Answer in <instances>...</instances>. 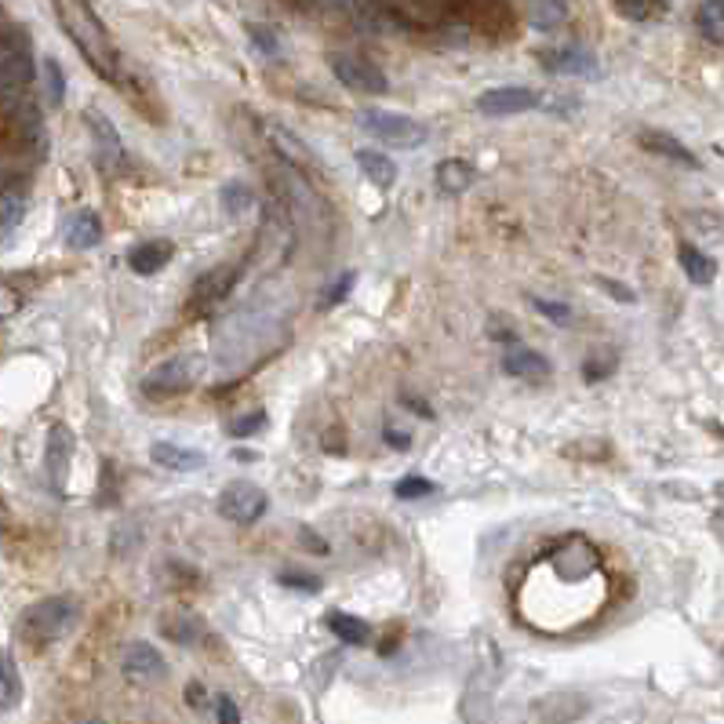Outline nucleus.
I'll list each match as a JSON object with an SVG mask.
<instances>
[{
    "mask_svg": "<svg viewBox=\"0 0 724 724\" xmlns=\"http://www.w3.org/2000/svg\"><path fill=\"white\" fill-rule=\"evenodd\" d=\"M237 277H241V266H215L208 269L205 277L197 280L194 291H189V313H205L211 307H219V302L230 296V288L237 285Z\"/></svg>",
    "mask_w": 724,
    "mask_h": 724,
    "instance_id": "obj_11",
    "label": "nucleus"
},
{
    "mask_svg": "<svg viewBox=\"0 0 724 724\" xmlns=\"http://www.w3.org/2000/svg\"><path fill=\"white\" fill-rule=\"evenodd\" d=\"M327 66H332V73L338 77V81H343L346 88H354V92H360V95H387L390 92L387 73H382L368 55L338 51L327 59Z\"/></svg>",
    "mask_w": 724,
    "mask_h": 724,
    "instance_id": "obj_6",
    "label": "nucleus"
},
{
    "mask_svg": "<svg viewBox=\"0 0 724 724\" xmlns=\"http://www.w3.org/2000/svg\"><path fill=\"white\" fill-rule=\"evenodd\" d=\"M26 215V197L22 194H0V237H8Z\"/></svg>",
    "mask_w": 724,
    "mask_h": 724,
    "instance_id": "obj_29",
    "label": "nucleus"
},
{
    "mask_svg": "<svg viewBox=\"0 0 724 724\" xmlns=\"http://www.w3.org/2000/svg\"><path fill=\"white\" fill-rule=\"evenodd\" d=\"M248 33H252V41H258V48H263L266 55L277 51V37L266 26H248Z\"/></svg>",
    "mask_w": 724,
    "mask_h": 724,
    "instance_id": "obj_37",
    "label": "nucleus"
},
{
    "mask_svg": "<svg viewBox=\"0 0 724 724\" xmlns=\"http://www.w3.org/2000/svg\"><path fill=\"white\" fill-rule=\"evenodd\" d=\"M696 26L710 44H724V0H703L696 11Z\"/></svg>",
    "mask_w": 724,
    "mask_h": 724,
    "instance_id": "obj_26",
    "label": "nucleus"
},
{
    "mask_svg": "<svg viewBox=\"0 0 724 724\" xmlns=\"http://www.w3.org/2000/svg\"><path fill=\"white\" fill-rule=\"evenodd\" d=\"M393 492H398V499H423V495L434 492V481L426 478H404L393 484Z\"/></svg>",
    "mask_w": 724,
    "mask_h": 724,
    "instance_id": "obj_34",
    "label": "nucleus"
},
{
    "mask_svg": "<svg viewBox=\"0 0 724 724\" xmlns=\"http://www.w3.org/2000/svg\"><path fill=\"white\" fill-rule=\"evenodd\" d=\"M269 183L277 186V197L288 205L291 219H307V215H310L313 222H327L324 197L317 194V189L307 183V179L299 175V168H288V164L269 168Z\"/></svg>",
    "mask_w": 724,
    "mask_h": 724,
    "instance_id": "obj_4",
    "label": "nucleus"
},
{
    "mask_svg": "<svg viewBox=\"0 0 724 724\" xmlns=\"http://www.w3.org/2000/svg\"><path fill=\"white\" fill-rule=\"evenodd\" d=\"M327 630H332L338 641L354 644V648H360V644L371 641V627H368V622L357 619V616H349V612H332V616H327Z\"/></svg>",
    "mask_w": 724,
    "mask_h": 724,
    "instance_id": "obj_24",
    "label": "nucleus"
},
{
    "mask_svg": "<svg viewBox=\"0 0 724 724\" xmlns=\"http://www.w3.org/2000/svg\"><path fill=\"white\" fill-rule=\"evenodd\" d=\"M393 4H398L401 15H409L415 22H426V19H434L440 8H445V0H393Z\"/></svg>",
    "mask_w": 724,
    "mask_h": 724,
    "instance_id": "obj_32",
    "label": "nucleus"
},
{
    "mask_svg": "<svg viewBox=\"0 0 724 724\" xmlns=\"http://www.w3.org/2000/svg\"><path fill=\"white\" fill-rule=\"evenodd\" d=\"M542 66L553 73H572V77H590L597 70V59L579 44H564V48H550L539 55Z\"/></svg>",
    "mask_w": 724,
    "mask_h": 724,
    "instance_id": "obj_15",
    "label": "nucleus"
},
{
    "mask_svg": "<svg viewBox=\"0 0 724 724\" xmlns=\"http://www.w3.org/2000/svg\"><path fill=\"white\" fill-rule=\"evenodd\" d=\"M252 194H248V189L241 186V183H230L222 189V208H226V215H230V219H244L248 211H252Z\"/></svg>",
    "mask_w": 724,
    "mask_h": 724,
    "instance_id": "obj_30",
    "label": "nucleus"
},
{
    "mask_svg": "<svg viewBox=\"0 0 724 724\" xmlns=\"http://www.w3.org/2000/svg\"><path fill=\"white\" fill-rule=\"evenodd\" d=\"M33 81V62L26 48H8L0 51V103L8 110H15L19 103H26V88Z\"/></svg>",
    "mask_w": 724,
    "mask_h": 724,
    "instance_id": "obj_9",
    "label": "nucleus"
},
{
    "mask_svg": "<svg viewBox=\"0 0 724 724\" xmlns=\"http://www.w3.org/2000/svg\"><path fill=\"white\" fill-rule=\"evenodd\" d=\"M266 142L274 146V153L280 157V164L299 168V172H307V168H317V157L310 153V146L302 142L291 128H285V124L266 120Z\"/></svg>",
    "mask_w": 724,
    "mask_h": 724,
    "instance_id": "obj_12",
    "label": "nucleus"
},
{
    "mask_svg": "<svg viewBox=\"0 0 724 724\" xmlns=\"http://www.w3.org/2000/svg\"><path fill=\"white\" fill-rule=\"evenodd\" d=\"M124 677L128 681H135V685H150V681H157V677H164V659H161V652L153 648V644H146V641H135V644H128L124 648Z\"/></svg>",
    "mask_w": 724,
    "mask_h": 724,
    "instance_id": "obj_14",
    "label": "nucleus"
},
{
    "mask_svg": "<svg viewBox=\"0 0 724 724\" xmlns=\"http://www.w3.org/2000/svg\"><path fill=\"white\" fill-rule=\"evenodd\" d=\"M478 183V172L467 161H440L437 164V189L440 194H467Z\"/></svg>",
    "mask_w": 724,
    "mask_h": 724,
    "instance_id": "obj_22",
    "label": "nucleus"
},
{
    "mask_svg": "<svg viewBox=\"0 0 724 724\" xmlns=\"http://www.w3.org/2000/svg\"><path fill=\"white\" fill-rule=\"evenodd\" d=\"M70 459H73V434L62 423H55L48 429V473H51L55 489H66V478H70Z\"/></svg>",
    "mask_w": 724,
    "mask_h": 724,
    "instance_id": "obj_16",
    "label": "nucleus"
},
{
    "mask_svg": "<svg viewBox=\"0 0 724 724\" xmlns=\"http://www.w3.org/2000/svg\"><path fill=\"white\" fill-rule=\"evenodd\" d=\"M77 619H81V605L73 601V597H48V601H37L26 608V616H22V633H26V641L33 644H51L66 637Z\"/></svg>",
    "mask_w": 724,
    "mask_h": 724,
    "instance_id": "obj_3",
    "label": "nucleus"
},
{
    "mask_svg": "<svg viewBox=\"0 0 724 724\" xmlns=\"http://www.w3.org/2000/svg\"><path fill=\"white\" fill-rule=\"evenodd\" d=\"M44 84H48V103H51V106H62L66 77H62V66L55 62V59H44Z\"/></svg>",
    "mask_w": 724,
    "mask_h": 724,
    "instance_id": "obj_33",
    "label": "nucleus"
},
{
    "mask_svg": "<svg viewBox=\"0 0 724 724\" xmlns=\"http://www.w3.org/2000/svg\"><path fill=\"white\" fill-rule=\"evenodd\" d=\"M22 699V677L15 670V659L8 652H0V710L19 706Z\"/></svg>",
    "mask_w": 724,
    "mask_h": 724,
    "instance_id": "obj_28",
    "label": "nucleus"
},
{
    "mask_svg": "<svg viewBox=\"0 0 724 724\" xmlns=\"http://www.w3.org/2000/svg\"><path fill=\"white\" fill-rule=\"evenodd\" d=\"M387 440H390V445H401V448L412 445V437H409V434H398V429H387Z\"/></svg>",
    "mask_w": 724,
    "mask_h": 724,
    "instance_id": "obj_43",
    "label": "nucleus"
},
{
    "mask_svg": "<svg viewBox=\"0 0 724 724\" xmlns=\"http://www.w3.org/2000/svg\"><path fill=\"white\" fill-rule=\"evenodd\" d=\"M172 252H175V248L168 244V241H146L139 248H131L128 263H131L135 274L150 277V274H157V269H164L168 263H172Z\"/></svg>",
    "mask_w": 724,
    "mask_h": 724,
    "instance_id": "obj_20",
    "label": "nucleus"
},
{
    "mask_svg": "<svg viewBox=\"0 0 724 724\" xmlns=\"http://www.w3.org/2000/svg\"><path fill=\"white\" fill-rule=\"evenodd\" d=\"M525 15L536 30H558L564 22L561 0H525Z\"/></svg>",
    "mask_w": 724,
    "mask_h": 724,
    "instance_id": "obj_27",
    "label": "nucleus"
},
{
    "mask_svg": "<svg viewBox=\"0 0 724 724\" xmlns=\"http://www.w3.org/2000/svg\"><path fill=\"white\" fill-rule=\"evenodd\" d=\"M186 703H189V706H200V703H205V688H200V685H189V688H186Z\"/></svg>",
    "mask_w": 724,
    "mask_h": 724,
    "instance_id": "obj_41",
    "label": "nucleus"
},
{
    "mask_svg": "<svg viewBox=\"0 0 724 724\" xmlns=\"http://www.w3.org/2000/svg\"><path fill=\"white\" fill-rule=\"evenodd\" d=\"M637 142H641L648 153H655V157H666V161H674V164L699 168L696 153L688 150V146H685L681 139H674V135H666V131H641V135H637Z\"/></svg>",
    "mask_w": 724,
    "mask_h": 724,
    "instance_id": "obj_18",
    "label": "nucleus"
},
{
    "mask_svg": "<svg viewBox=\"0 0 724 724\" xmlns=\"http://www.w3.org/2000/svg\"><path fill=\"white\" fill-rule=\"evenodd\" d=\"M296 248V222H291V211L280 197H274L266 205L263 215V230H258V241L252 248V263L258 274H269L285 263V255Z\"/></svg>",
    "mask_w": 724,
    "mask_h": 724,
    "instance_id": "obj_2",
    "label": "nucleus"
},
{
    "mask_svg": "<svg viewBox=\"0 0 724 724\" xmlns=\"http://www.w3.org/2000/svg\"><path fill=\"white\" fill-rule=\"evenodd\" d=\"M81 724H106V721H95V717H92V721H81Z\"/></svg>",
    "mask_w": 724,
    "mask_h": 724,
    "instance_id": "obj_45",
    "label": "nucleus"
},
{
    "mask_svg": "<svg viewBox=\"0 0 724 724\" xmlns=\"http://www.w3.org/2000/svg\"><path fill=\"white\" fill-rule=\"evenodd\" d=\"M215 717H219V724H241V710H237V703L230 696H219V703H215Z\"/></svg>",
    "mask_w": 724,
    "mask_h": 724,
    "instance_id": "obj_35",
    "label": "nucleus"
},
{
    "mask_svg": "<svg viewBox=\"0 0 724 724\" xmlns=\"http://www.w3.org/2000/svg\"><path fill=\"white\" fill-rule=\"evenodd\" d=\"M357 164H360V172H365L371 183L382 186V189L398 183V164H393L387 153H379V150H357Z\"/></svg>",
    "mask_w": 724,
    "mask_h": 724,
    "instance_id": "obj_23",
    "label": "nucleus"
},
{
    "mask_svg": "<svg viewBox=\"0 0 724 724\" xmlns=\"http://www.w3.org/2000/svg\"><path fill=\"white\" fill-rule=\"evenodd\" d=\"M677 258H681V269L688 274V280H696V285H710V280L717 277L714 258H710L706 252H699V248H692V244H681Z\"/></svg>",
    "mask_w": 724,
    "mask_h": 724,
    "instance_id": "obj_25",
    "label": "nucleus"
},
{
    "mask_svg": "<svg viewBox=\"0 0 724 724\" xmlns=\"http://www.w3.org/2000/svg\"><path fill=\"white\" fill-rule=\"evenodd\" d=\"M503 368L510 371V376H517V379H542L550 371V360L542 357V354H536L531 346H510L506 349V357H503Z\"/></svg>",
    "mask_w": 724,
    "mask_h": 724,
    "instance_id": "obj_19",
    "label": "nucleus"
},
{
    "mask_svg": "<svg viewBox=\"0 0 724 724\" xmlns=\"http://www.w3.org/2000/svg\"><path fill=\"white\" fill-rule=\"evenodd\" d=\"M531 302H536V310H539V313H547L550 321H561V324H564V321H572V310L564 307V302H547V299H531Z\"/></svg>",
    "mask_w": 724,
    "mask_h": 724,
    "instance_id": "obj_36",
    "label": "nucleus"
},
{
    "mask_svg": "<svg viewBox=\"0 0 724 724\" xmlns=\"http://www.w3.org/2000/svg\"><path fill=\"white\" fill-rule=\"evenodd\" d=\"M200 376V357H172L164 365H157L150 376L142 379V393L146 398H168V393H183L197 382Z\"/></svg>",
    "mask_w": 724,
    "mask_h": 724,
    "instance_id": "obj_7",
    "label": "nucleus"
},
{
    "mask_svg": "<svg viewBox=\"0 0 724 724\" xmlns=\"http://www.w3.org/2000/svg\"><path fill=\"white\" fill-rule=\"evenodd\" d=\"M4 517H8V506H4V499H0V525H4Z\"/></svg>",
    "mask_w": 724,
    "mask_h": 724,
    "instance_id": "obj_44",
    "label": "nucleus"
},
{
    "mask_svg": "<svg viewBox=\"0 0 724 724\" xmlns=\"http://www.w3.org/2000/svg\"><path fill=\"white\" fill-rule=\"evenodd\" d=\"M266 492L258 484H248V481H233L230 489L219 495V514L233 525H255L258 517L266 514Z\"/></svg>",
    "mask_w": 724,
    "mask_h": 724,
    "instance_id": "obj_8",
    "label": "nucleus"
},
{
    "mask_svg": "<svg viewBox=\"0 0 724 724\" xmlns=\"http://www.w3.org/2000/svg\"><path fill=\"white\" fill-rule=\"evenodd\" d=\"M357 128H365L368 135H376L379 142L398 146V150H415V146L426 142V124H418L415 117H404V113H387V110H360L357 113Z\"/></svg>",
    "mask_w": 724,
    "mask_h": 724,
    "instance_id": "obj_5",
    "label": "nucleus"
},
{
    "mask_svg": "<svg viewBox=\"0 0 724 724\" xmlns=\"http://www.w3.org/2000/svg\"><path fill=\"white\" fill-rule=\"evenodd\" d=\"M280 583L296 586V590H317V586H321V583L313 579V575H280Z\"/></svg>",
    "mask_w": 724,
    "mask_h": 724,
    "instance_id": "obj_40",
    "label": "nucleus"
},
{
    "mask_svg": "<svg viewBox=\"0 0 724 724\" xmlns=\"http://www.w3.org/2000/svg\"><path fill=\"white\" fill-rule=\"evenodd\" d=\"M263 423H266L263 412H255L252 418H237V423H233V437H244V434H252V429H263Z\"/></svg>",
    "mask_w": 724,
    "mask_h": 724,
    "instance_id": "obj_38",
    "label": "nucleus"
},
{
    "mask_svg": "<svg viewBox=\"0 0 724 724\" xmlns=\"http://www.w3.org/2000/svg\"><path fill=\"white\" fill-rule=\"evenodd\" d=\"M539 106V92L531 88H492L478 99V110L489 117H514V113H528Z\"/></svg>",
    "mask_w": 724,
    "mask_h": 724,
    "instance_id": "obj_13",
    "label": "nucleus"
},
{
    "mask_svg": "<svg viewBox=\"0 0 724 724\" xmlns=\"http://www.w3.org/2000/svg\"><path fill=\"white\" fill-rule=\"evenodd\" d=\"M150 459L157 467L164 470H175V473H194V470H205V451L197 448H183V445H172V440H157L150 448Z\"/></svg>",
    "mask_w": 724,
    "mask_h": 724,
    "instance_id": "obj_17",
    "label": "nucleus"
},
{
    "mask_svg": "<svg viewBox=\"0 0 724 724\" xmlns=\"http://www.w3.org/2000/svg\"><path fill=\"white\" fill-rule=\"evenodd\" d=\"M612 4L622 19H633V22H644V19H652L655 11H663V0H612Z\"/></svg>",
    "mask_w": 724,
    "mask_h": 724,
    "instance_id": "obj_31",
    "label": "nucleus"
},
{
    "mask_svg": "<svg viewBox=\"0 0 724 724\" xmlns=\"http://www.w3.org/2000/svg\"><path fill=\"white\" fill-rule=\"evenodd\" d=\"M84 124H88V131H92L95 164L103 168L106 175L120 172V164H124V146H120L117 128H113V120L106 117V113H99V110H84Z\"/></svg>",
    "mask_w": 724,
    "mask_h": 724,
    "instance_id": "obj_10",
    "label": "nucleus"
},
{
    "mask_svg": "<svg viewBox=\"0 0 724 724\" xmlns=\"http://www.w3.org/2000/svg\"><path fill=\"white\" fill-rule=\"evenodd\" d=\"M103 241V222H99L95 211H77L70 222H66V244L84 252V248H95Z\"/></svg>",
    "mask_w": 724,
    "mask_h": 724,
    "instance_id": "obj_21",
    "label": "nucleus"
},
{
    "mask_svg": "<svg viewBox=\"0 0 724 724\" xmlns=\"http://www.w3.org/2000/svg\"><path fill=\"white\" fill-rule=\"evenodd\" d=\"M59 19L66 33L73 37L77 48L84 51V59L95 66L103 77H113L117 73V55H113V44L106 37L103 22L92 15V8L84 4V0H59Z\"/></svg>",
    "mask_w": 724,
    "mask_h": 724,
    "instance_id": "obj_1",
    "label": "nucleus"
},
{
    "mask_svg": "<svg viewBox=\"0 0 724 724\" xmlns=\"http://www.w3.org/2000/svg\"><path fill=\"white\" fill-rule=\"evenodd\" d=\"M349 288H354V274H346L343 280H338V285H332V291H327V296H324V302H321V307L327 310V307H332L335 299H343Z\"/></svg>",
    "mask_w": 724,
    "mask_h": 724,
    "instance_id": "obj_39",
    "label": "nucleus"
},
{
    "mask_svg": "<svg viewBox=\"0 0 724 724\" xmlns=\"http://www.w3.org/2000/svg\"><path fill=\"white\" fill-rule=\"evenodd\" d=\"M601 285H605L608 291H612V296H619V299H627V302L633 299V291H627V288H619V285H612V280H608V277H601Z\"/></svg>",
    "mask_w": 724,
    "mask_h": 724,
    "instance_id": "obj_42",
    "label": "nucleus"
}]
</instances>
